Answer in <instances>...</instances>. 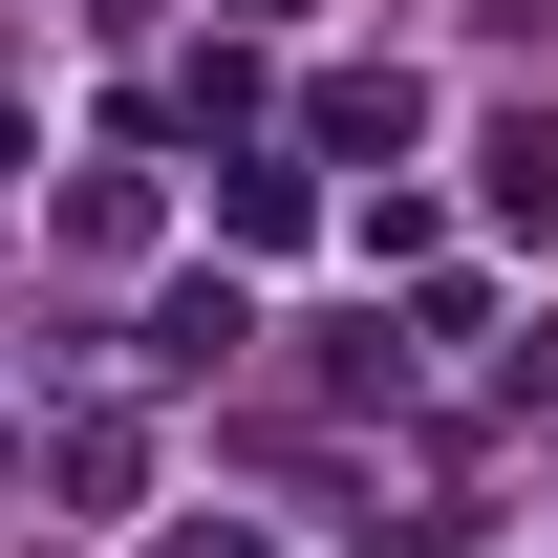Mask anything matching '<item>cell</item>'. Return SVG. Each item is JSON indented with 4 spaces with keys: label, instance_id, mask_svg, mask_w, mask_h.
Here are the masks:
<instances>
[{
    "label": "cell",
    "instance_id": "cell-1",
    "mask_svg": "<svg viewBox=\"0 0 558 558\" xmlns=\"http://www.w3.org/2000/svg\"><path fill=\"white\" fill-rule=\"evenodd\" d=\"M236 344H258L236 279H172V301H150V387H194V365H236Z\"/></svg>",
    "mask_w": 558,
    "mask_h": 558
},
{
    "label": "cell",
    "instance_id": "cell-2",
    "mask_svg": "<svg viewBox=\"0 0 558 558\" xmlns=\"http://www.w3.org/2000/svg\"><path fill=\"white\" fill-rule=\"evenodd\" d=\"M494 236H558V108H494Z\"/></svg>",
    "mask_w": 558,
    "mask_h": 558
},
{
    "label": "cell",
    "instance_id": "cell-3",
    "mask_svg": "<svg viewBox=\"0 0 558 558\" xmlns=\"http://www.w3.org/2000/svg\"><path fill=\"white\" fill-rule=\"evenodd\" d=\"M301 215H323V194H301V150H236V172H215V236H258V258L301 236Z\"/></svg>",
    "mask_w": 558,
    "mask_h": 558
},
{
    "label": "cell",
    "instance_id": "cell-4",
    "mask_svg": "<svg viewBox=\"0 0 558 558\" xmlns=\"http://www.w3.org/2000/svg\"><path fill=\"white\" fill-rule=\"evenodd\" d=\"M172 558H279V537H172Z\"/></svg>",
    "mask_w": 558,
    "mask_h": 558
},
{
    "label": "cell",
    "instance_id": "cell-5",
    "mask_svg": "<svg viewBox=\"0 0 558 558\" xmlns=\"http://www.w3.org/2000/svg\"><path fill=\"white\" fill-rule=\"evenodd\" d=\"M236 22H301V0H236Z\"/></svg>",
    "mask_w": 558,
    "mask_h": 558
}]
</instances>
